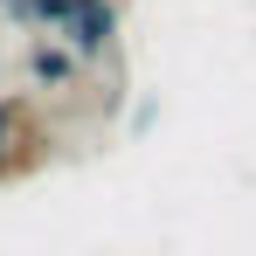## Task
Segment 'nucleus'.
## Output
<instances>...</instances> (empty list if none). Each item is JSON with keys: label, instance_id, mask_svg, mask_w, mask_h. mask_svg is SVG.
Returning a JSON list of instances; mask_svg holds the SVG:
<instances>
[{"label": "nucleus", "instance_id": "obj_6", "mask_svg": "<svg viewBox=\"0 0 256 256\" xmlns=\"http://www.w3.org/2000/svg\"><path fill=\"white\" fill-rule=\"evenodd\" d=\"M76 7H84V0H76Z\"/></svg>", "mask_w": 256, "mask_h": 256}, {"label": "nucleus", "instance_id": "obj_5", "mask_svg": "<svg viewBox=\"0 0 256 256\" xmlns=\"http://www.w3.org/2000/svg\"><path fill=\"white\" fill-rule=\"evenodd\" d=\"M14 7H21V0H0V14H14Z\"/></svg>", "mask_w": 256, "mask_h": 256}, {"label": "nucleus", "instance_id": "obj_4", "mask_svg": "<svg viewBox=\"0 0 256 256\" xmlns=\"http://www.w3.org/2000/svg\"><path fill=\"white\" fill-rule=\"evenodd\" d=\"M70 14H76V0H21L7 21H14V28H56V35H62Z\"/></svg>", "mask_w": 256, "mask_h": 256}, {"label": "nucleus", "instance_id": "obj_1", "mask_svg": "<svg viewBox=\"0 0 256 256\" xmlns=\"http://www.w3.org/2000/svg\"><path fill=\"white\" fill-rule=\"evenodd\" d=\"M48 160H56V125L42 118V104L28 90H7L0 97V187L35 180Z\"/></svg>", "mask_w": 256, "mask_h": 256}, {"label": "nucleus", "instance_id": "obj_3", "mask_svg": "<svg viewBox=\"0 0 256 256\" xmlns=\"http://www.w3.org/2000/svg\"><path fill=\"white\" fill-rule=\"evenodd\" d=\"M28 76H35L42 90H70L76 76H84V56H76L70 42H35L28 48Z\"/></svg>", "mask_w": 256, "mask_h": 256}, {"label": "nucleus", "instance_id": "obj_2", "mask_svg": "<svg viewBox=\"0 0 256 256\" xmlns=\"http://www.w3.org/2000/svg\"><path fill=\"white\" fill-rule=\"evenodd\" d=\"M62 42L76 48L84 62H97V56H111V48H118V0H84V7L70 14Z\"/></svg>", "mask_w": 256, "mask_h": 256}]
</instances>
